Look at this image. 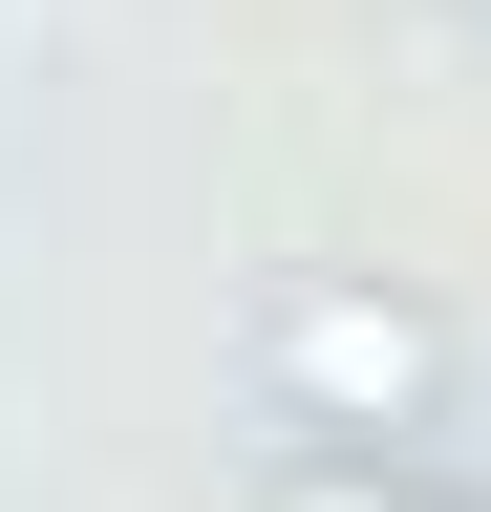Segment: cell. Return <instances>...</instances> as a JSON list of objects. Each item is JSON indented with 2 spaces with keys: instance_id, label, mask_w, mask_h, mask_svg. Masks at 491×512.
Returning <instances> with one entry per match:
<instances>
[{
  "instance_id": "cell-2",
  "label": "cell",
  "mask_w": 491,
  "mask_h": 512,
  "mask_svg": "<svg viewBox=\"0 0 491 512\" xmlns=\"http://www.w3.org/2000/svg\"><path fill=\"white\" fill-rule=\"evenodd\" d=\"M278 512H427V491H385V470H299Z\"/></svg>"
},
{
  "instance_id": "cell-1",
  "label": "cell",
  "mask_w": 491,
  "mask_h": 512,
  "mask_svg": "<svg viewBox=\"0 0 491 512\" xmlns=\"http://www.w3.org/2000/svg\"><path fill=\"white\" fill-rule=\"evenodd\" d=\"M257 384L299 427H427L449 406V320H427L406 278H342V256H299V278H257Z\"/></svg>"
}]
</instances>
